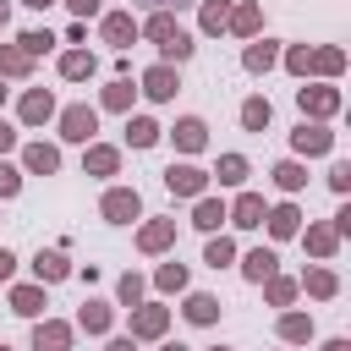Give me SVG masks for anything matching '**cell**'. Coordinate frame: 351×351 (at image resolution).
<instances>
[{
  "label": "cell",
  "instance_id": "cell-1",
  "mask_svg": "<svg viewBox=\"0 0 351 351\" xmlns=\"http://www.w3.org/2000/svg\"><path fill=\"white\" fill-rule=\"evenodd\" d=\"M170 192H203V170H192V165H170Z\"/></svg>",
  "mask_w": 351,
  "mask_h": 351
},
{
  "label": "cell",
  "instance_id": "cell-2",
  "mask_svg": "<svg viewBox=\"0 0 351 351\" xmlns=\"http://www.w3.org/2000/svg\"><path fill=\"white\" fill-rule=\"evenodd\" d=\"M66 340H71V329H66V324H38V335H33V346H38V351H66Z\"/></svg>",
  "mask_w": 351,
  "mask_h": 351
},
{
  "label": "cell",
  "instance_id": "cell-3",
  "mask_svg": "<svg viewBox=\"0 0 351 351\" xmlns=\"http://www.w3.org/2000/svg\"><path fill=\"white\" fill-rule=\"evenodd\" d=\"M66 137L88 143V137H93V110H82V104H77V110H66Z\"/></svg>",
  "mask_w": 351,
  "mask_h": 351
},
{
  "label": "cell",
  "instance_id": "cell-4",
  "mask_svg": "<svg viewBox=\"0 0 351 351\" xmlns=\"http://www.w3.org/2000/svg\"><path fill=\"white\" fill-rule=\"evenodd\" d=\"M104 214H110L115 225L132 219V214H137V192H110V197H104Z\"/></svg>",
  "mask_w": 351,
  "mask_h": 351
},
{
  "label": "cell",
  "instance_id": "cell-5",
  "mask_svg": "<svg viewBox=\"0 0 351 351\" xmlns=\"http://www.w3.org/2000/svg\"><path fill=\"white\" fill-rule=\"evenodd\" d=\"M296 148H302V154H324V148H329V132H318V126H302V132H296Z\"/></svg>",
  "mask_w": 351,
  "mask_h": 351
},
{
  "label": "cell",
  "instance_id": "cell-6",
  "mask_svg": "<svg viewBox=\"0 0 351 351\" xmlns=\"http://www.w3.org/2000/svg\"><path fill=\"white\" fill-rule=\"evenodd\" d=\"M143 82H148V93H154V99H170V93H176V77H170L165 66H159V71H148Z\"/></svg>",
  "mask_w": 351,
  "mask_h": 351
},
{
  "label": "cell",
  "instance_id": "cell-7",
  "mask_svg": "<svg viewBox=\"0 0 351 351\" xmlns=\"http://www.w3.org/2000/svg\"><path fill=\"white\" fill-rule=\"evenodd\" d=\"M33 269H38V280H60V274H66V258H60V252H38Z\"/></svg>",
  "mask_w": 351,
  "mask_h": 351
},
{
  "label": "cell",
  "instance_id": "cell-8",
  "mask_svg": "<svg viewBox=\"0 0 351 351\" xmlns=\"http://www.w3.org/2000/svg\"><path fill=\"white\" fill-rule=\"evenodd\" d=\"M214 313H219V302H214V296H192V302H186V318H192V324H208Z\"/></svg>",
  "mask_w": 351,
  "mask_h": 351
},
{
  "label": "cell",
  "instance_id": "cell-9",
  "mask_svg": "<svg viewBox=\"0 0 351 351\" xmlns=\"http://www.w3.org/2000/svg\"><path fill=\"white\" fill-rule=\"evenodd\" d=\"M176 143L181 148H203V121H181L176 126Z\"/></svg>",
  "mask_w": 351,
  "mask_h": 351
},
{
  "label": "cell",
  "instance_id": "cell-10",
  "mask_svg": "<svg viewBox=\"0 0 351 351\" xmlns=\"http://www.w3.org/2000/svg\"><path fill=\"white\" fill-rule=\"evenodd\" d=\"M263 219V197H241L236 203V225H258Z\"/></svg>",
  "mask_w": 351,
  "mask_h": 351
},
{
  "label": "cell",
  "instance_id": "cell-11",
  "mask_svg": "<svg viewBox=\"0 0 351 351\" xmlns=\"http://www.w3.org/2000/svg\"><path fill=\"white\" fill-rule=\"evenodd\" d=\"M88 170H93V176H110V170H115V148H93V154H88Z\"/></svg>",
  "mask_w": 351,
  "mask_h": 351
},
{
  "label": "cell",
  "instance_id": "cell-12",
  "mask_svg": "<svg viewBox=\"0 0 351 351\" xmlns=\"http://www.w3.org/2000/svg\"><path fill=\"white\" fill-rule=\"evenodd\" d=\"M38 302H44V296H38V291H33V285H22V291H16V296H11V307H16V313H27V318H33V313H38Z\"/></svg>",
  "mask_w": 351,
  "mask_h": 351
},
{
  "label": "cell",
  "instance_id": "cell-13",
  "mask_svg": "<svg viewBox=\"0 0 351 351\" xmlns=\"http://www.w3.org/2000/svg\"><path fill=\"white\" fill-rule=\"evenodd\" d=\"M132 329H137V335H159V329H165V313H159V307H148V313H137V324H132Z\"/></svg>",
  "mask_w": 351,
  "mask_h": 351
},
{
  "label": "cell",
  "instance_id": "cell-14",
  "mask_svg": "<svg viewBox=\"0 0 351 351\" xmlns=\"http://www.w3.org/2000/svg\"><path fill=\"white\" fill-rule=\"evenodd\" d=\"M104 33H110L115 44H126V38L137 33V27H132V16H110V22H104Z\"/></svg>",
  "mask_w": 351,
  "mask_h": 351
},
{
  "label": "cell",
  "instance_id": "cell-15",
  "mask_svg": "<svg viewBox=\"0 0 351 351\" xmlns=\"http://www.w3.org/2000/svg\"><path fill=\"white\" fill-rule=\"evenodd\" d=\"M22 115H27V121H44V115H49V93H27Z\"/></svg>",
  "mask_w": 351,
  "mask_h": 351
},
{
  "label": "cell",
  "instance_id": "cell-16",
  "mask_svg": "<svg viewBox=\"0 0 351 351\" xmlns=\"http://www.w3.org/2000/svg\"><path fill=\"white\" fill-rule=\"evenodd\" d=\"M241 121H247L252 132H258V126H269V104H263V99H252V104L241 110Z\"/></svg>",
  "mask_w": 351,
  "mask_h": 351
},
{
  "label": "cell",
  "instance_id": "cell-17",
  "mask_svg": "<svg viewBox=\"0 0 351 351\" xmlns=\"http://www.w3.org/2000/svg\"><path fill=\"white\" fill-rule=\"evenodd\" d=\"M126 132H132V143H137V148H148V143L159 137V126H154V121H132Z\"/></svg>",
  "mask_w": 351,
  "mask_h": 351
},
{
  "label": "cell",
  "instance_id": "cell-18",
  "mask_svg": "<svg viewBox=\"0 0 351 351\" xmlns=\"http://www.w3.org/2000/svg\"><path fill=\"white\" fill-rule=\"evenodd\" d=\"M27 165L49 176V170H55V148H44V143H38V148H27Z\"/></svg>",
  "mask_w": 351,
  "mask_h": 351
},
{
  "label": "cell",
  "instance_id": "cell-19",
  "mask_svg": "<svg viewBox=\"0 0 351 351\" xmlns=\"http://www.w3.org/2000/svg\"><path fill=\"white\" fill-rule=\"evenodd\" d=\"M269 269H274V252H263V247H258V252L247 258V274H252V280H263Z\"/></svg>",
  "mask_w": 351,
  "mask_h": 351
},
{
  "label": "cell",
  "instance_id": "cell-20",
  "mask_svg": "<svg viewBox=\"0 0 351 351\" xmlns=\"http://www.w3.org/2000/svg\"><path fill=\"white\" fill-rule=\"evenodd\" d=\"M104 324H110V313H104L99 302H88V307H82V329H93V335H99Z\"/></svg>",
  "mask_w": 351,
  "mask_h": 351
},
{
  "label": "cell",
  "instance_id": "cell-21",
  "mask_svg": "<svg viewBox=\"0 0 351 351\" xmlns=\"http://www.w3.org/2000/svg\"><path fill=\"white\" fill-rule=\"evenodd\" d=\"M0 71L22 77V71H27V55H22V49H5V55H0Z\"/></svg>",
  "mask_w": 351,
  "mask_h": 351
},
{
  "label": "cell",
  "instance_id": "cell-22",
  "mask_svg": "<svg viewBox=\"0 0 351 351\" xmlns=\"http://www.w3.org/2000/svg\"><path fill=\"white\" fill-rule=\"evenodd\" d=\"M269 225H274V236H291V230H296V208H274Z\"/></svg>",
  "mask_w": 351,
  "mask_h": 351
},
{
  "label": "cell",
  "instance_id": "cell-23",
  "mask_svg": "<svg viewBox=\"0 0 351 351\" xmlns=\"http://www.w3.org/2000/svg\"><path fill=\"white\" fill-rule=\"evenodd\" d=\"M165 241H170V225H148V230H143V247H148V252H159Z\"/></svg>",
  "mask_w": 351,
  "mask_h": 351
},
{
  "label": "cell",
  "instance_id": "cell-24",
  "mask_svg": "<svg viewBox=\"0 0 351 351\" xmlns=\"http://www.w3.org/2000/svg\"><path fill=\"white\" fill-rule=\"evenodd\" d=\"M148 33H154L159 44H170V38H176V22H170V16H154V22H148Z\"/></svg>",
  "mask_w": 351,
  "mask_h": 351
},
{
  "label": "cell",
  "instance_id": "cell-25",
  "mask_svg": "<svg viewBox=\"0 0 351 351\" xmlns=\"http://www.w3.org/2000/svg\"><path fill=\"white\" fill-rule=\"evenodd\" d=\"M60 66H66V77H82V71H93V55H66Z\"/></svg>",
  "mask_w": 351,
  "mask_h": 351
},
{
  "label": "cell",
  "instance_id": "cell-26",
  "mask_svg": "<svg viewBox=\"0 0 351 351\" xmlns=\"http://www.w3.org/2000/svg\"><path fill=\"white\" fill-rule=\"evenodd\" d=\"M165 55H176V60H186V55H192V38H186V33H176V38L165 44Z\"/></svg>",
  "mask_w": 351,
  "mask_h": 351
},
{
  "label": "cell",
  "instance_id": "cell-27",
  "mask_svg": "<svg viewBox=\"0 0 351 351\" xmlns=\"http://www.w3.org/2000/svg\"><path fill=\"white\" fill-rule=\"evenodd\" d=\"M269 60H274V49H269V44H258V49H247V66H252V71H263Z\"/></svg>",
  "mask_w": 351,
  "mask_h": 351
},
{
  "label": "cell",
  "instance_id": "cell-28",
  "mask_svg": "<svg viewBox=\"0 0 351 351\" xmlns=\"http://www.w3.org/2000/svg\"><path fill=\"white\" fill-rule=\"evenodd\" d=\"M241 170H247V165H241L236 154H230V159H219V181H241Z\"/></svg>",
  "mask_w": 351,
  "mask_h": 351
},
{
  "label": "cell",
  "instance_id": "cell-29",
  "mask_svg": "<svg viewBox=\"0 0 351 351\" xmlns=\"http://www.w3.org/2000/svg\"><path fill=\"white\" fill-rule=\"evenodd\" d=\"M219 219H225L219 203H197V225H219Z\"/></svg>",
  "mask_w": 351,
  "mask_h": 351
},
{
  "label": "cell",
  "instance_id": "cell-30",
  "mask_svg": "<svg viewBox=\"0 0 351 351\" xmlns=\"http://www.w3.org/2000/svg\"><path fill=\"white\" fill-rule=\"evenodd\" d=\"M203 27L219 33V27H225V5H208V11H203Z\"/></svg>",
  "mask_w": 351,
  "mask_h": 351
},
{
  "label": "cell",
  "instance_id": "cell-31",
  "mask_svg": "<svg viewBox=\"0 0 351 351\" xmlns=\"http://www.w3.org/2000/svg\"><path fill=\"white\" fill-rule=\"evenodd\" d=\"M236 27H241V33H252V27H258V11H252V5H241V11H236Z\"/></svg>",
  "mask_w": 351,
  "mask_h": 351
},
{
  "label": "cell",
  "instance_id": "cell-32",
  "mask_svg": "<svg viewBox=\"0 0 351 351\" xmlns=\"http://www.w3.org/2000/svg\"><path fill=\"white\" fill-rule=\"evenodd\" d=\"M126 99H132V93H126V82H115V88L104 93V104H115V110H126Z\"/></svg>",
  "mask_w": 351,
  "mask_h": 351
},
{
  "label": "cell",
  "instance_id": "cell-33",
  "mask_svg": "<svg viewBox=\"0 0 351 351\" xmlns=\"http://www.w3.org/2000/svg\"><path fill=\"white\" fill-rule=\"evenodd\" d=\"M274 176H280V186H302V170H296V165H280Z\"/></svg>",
  "mask_w": 351,
  "mask_h": 351
},
{
  "label": "cell",
  "instance_id": "cell-34",
  "mask_svg": "<svg viewBox=\"0 0 351 351\" xmlns=\"http://www.w3.org/2000/svg\"><path fill=\"white\" fill-rule=\"evenodd\" d=\"M208 263H214V269L230 263V241H214V247H208Z\"/></svg>",
  "mask_w": 351,
  "mask_h": 351
},
{
  "label": "cell",
  "instance_id": "cell-35",
  "mask_svg": "<svg viewBox=\"0 0 351 351\" xmlns=\"http://www.w3.org/2000/svg\"><path fill=\"white\" fill-rule=\"evenodd\" d=\"M16 186H22V181H16V170H5V165H0V197H11Z\"/></svg>",
  "mask_w": 351,
  "mask_h": 351
},
{
  "label": "cell",
  "instance_id": "cell-36",
  "mask_svg": "<svg viewBox=\"0 0 351 351\" xmlns=\"http://www.w3.org/2000/svg\"><path fill=\"white\" fill-rule=\"evenodd\" d=\"M22 44H27V55H38V49H49V33H27Z\"/></svg>",
  "mask_w": 351,
  "mask_h": 351
},
{
  "label": "cell",
  "instance_id": "cell-37",
  "mask_svg": "<svg viewBox=\"0 0 351 351\" xmlns=\"http://www.w3.org/2000/svg\"><path fill=\"white\" fill-rule=\"evenodd\" d=\"M137 291H143V285H137V274H126V280H121V302H137Z\"/></svg>",
  "mask_w": 351,
  "mask_h": 351
},
{
  "label": "cell",
  "instance_id": "cell-38",
  "mask_svg": "<svg viewBox=\"0 0 351 351\" xmlns=\"http://www.w3.org/2000/svg\"><path fill=\"white\" fill-rule=\"evenodd\" d=\"M66 5H71L77 16H93V11H99V0H66Z\"/></svg>",
  "mask_w": 351,
  "mask_h": 351
},
{
  "label": "cell",
  "instance_id": "cell-39",
  "mask_svg": "<svg viewBox=\"0 0 351 351\" xmlns=\"http://www.w3.org/2000/svg\"><path fill=\"white\" fill-rule=\"evenodd\" d=\"M11 269H16V258H11V252H0V280H5Z\"/></svg>",
  "mask_w": 351,
  "mask_h": 351
},
{
  "label": "cell",
  "instance_id": "cell-40",
  "mask_svg": "<svg viewBox=\"0 0 351 351\" xmlns=\"http://www.w3.org/2000/svg\"><path fill=\"white\" fill-rule=\"evenodd\" d=\"M0 148H11V126H0Z\"/></svg>",
  "mask_w": 351,
  "mask_h": 351
},
{
  "label": "cell",
  "instance_id": "cell-41",
  "mask_svg": "<svg viewBox=\"0 0 351 351\" xmlns=\"http://www.w3.org/2000/svg\"><path fill=\"white\" fill-rule=\"evenodd\" d=\"M110 351H132V340H115V346H110Z\"/></svg>",
  "mask_w": 351,
  "mask_h": 351
},
{
  "label": "cell",
  "instance_id": "cell-42",
  "mask_svg": "<svg viewBox=\"0 0 351 351\" xmlns=\"http://www.w3.org/2000/svg\"><path fill=\"white\" fill-rule=\"evenodd\" d=\"M329 351H346V340H329Z\"/></svg>",
  "mask_w": 351,
  "mask_h": 351
},
{
  "label": "cell",
  "instance_id": "cell-43",
  "mask_svg": "<svg viewBox=\"0 0 351 351\" xmlns=\"http://www.w3.org/2000/svg\"><path fill=\"white\" fill-rule=\"evenodd\" d=\"M27 5H38V11H44V5H49V0H27Z\"/></svg>",
  "mask_w": 351,
  "mask_h": 351
},
{
  "label": "cell",
  "instance_id": "cell-44",
  "mask_svg": "<svg viewBox=\"0 0 351 351\" xmlns=\"http://www.w3.org/2000/svg\"><path fill=\"white\" fill-rule=\"evenodd\" d=\"M165 351H186V346H165Z\"/></svg>",
  "mask_w": 351,
  "mask_h": 351
},
{
  "label": "cell",
  "instance_id": "cell-45",
  "mask_svg": "<svg viewBox=\"0 0 351 351\" xmlns=\"http://www.w3.org/2000/svg\"><path fill=\"white\" fill-rule=\"evenodd\" d=\"M0 22H5V5H0Z\"/></svg>",
  "mask_w": 351,
  "mask_h": 351
},
{
  "label": "cell",
  "instance_id": "cell-46",
  "mask_svg": "<svg viewBox=\"0 0 351 351\" xmlns=\"http://www.w3.org/2000/svg\"><path fill=\"white\" fill-rule=\"evenodd\" d=\"M0 351H11V346H0Z\"/></svg>",
  "mask_w": 351,
  "mask_h": 351
},
{
  "label": "cell",
  "instance_id": "cell-47",
  "mask_svg": "<svg viewBox=\"0 0 351 351\" xmlns=\"http://www.w3.org/2000/svg\"><path fill=\"white\" fill-rule=\"evenodd\" d=\"M0 93H5V88H0Z\"/></svg>",
  "mask_w": 351,
  "mask_h": 351
}]
</instances>
